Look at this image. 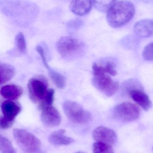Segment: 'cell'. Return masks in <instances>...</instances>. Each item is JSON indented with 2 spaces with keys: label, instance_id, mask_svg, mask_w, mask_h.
Masks as SVG:
<instances>
[{
  "label": "cell",
  "instance_id": "obj_15",
  "mask_svg": "<svg viewBox=\"0 0 153 153\" xmlns=\"http://www.w3.org/2000/svg\"><path fill=\"white\" fill-rule=\"evenodd\" d=\"M0 92L3 98L10 100H15L21 96L23 91L20 86L11 84L2 86Z\"/></svg>",
  "mask_w": 153,
  "mask_h": 153
},
{
  "label": "cell",
  "instance_id": "obj_5",
  "mask_svg": "<svg viewBox=\"0 0 153 153\" xmlns=\"http://www.w3.org/2000/svg\"><path fill=\"white\" fill-rule=\"evenodd\" d=\"M63 109L68 119L75 124H86L91 119V115L76 102L67 101L63 104Z\"/></svg>",
  "mask_w": 153,
  "mask_h": 153
},
{
  "label": "cell",
  "instance_id": "obj_26",
  "mask_svg": "<svg viewBox=\"0 0 153 153\" xmlns=\"http://www.w3.org/2000/svg\"><path fill=\"white\" fill-rule=\"evenodd\" d=\"M145 3L146 4H152L153 3V0H139Z\"/></svg>",
  "mask_w": 153,
  "mask_h": 153
},
{
  "label": "cell",
  "instance_id": "obj_12",
  "mask_svg": "<svg viewBox=\"0 0 153 153\" xmlns=\"http://www.w3.org/2000/svg\"><path fill=\"white\" fill-rule=\"evenodd\" d=\"M135 33L138 36L148 38L153 36V20L144 19L137 22L134 27Z\"/></svg>",
  "mask_w": 153,
  "mask_h": 153
},
{
  "label": "cell",
  "instance_id": "obj_9",
  "mask_svg": "<svg viewBox=\"0 0 153 153\" xmlns=\"http://www.w3.org/2000/svg\"><path fill=\"white\" fill-rule=\"evenodd\" d=\"M41 111L40 118L44 126L47 127L58 126L61 124L60 113L53 105L40 108Z\"/></svg>",
  "mask_w": 153,
  "mask_h": 153
},
{
  "label": "cell",
  "instance_id": "obj_27",
  "mask_svg": "<svg viewBox=\"0 0 153 153\" xmlns=\"http://www.w3.org/2000/svg\"><path fill=\"white\" fill-rule=\"evenodd\" d=\"M75 153H85L82 152H76Z\"/></svg>",
  "mask_w": 153,
  "mask_h": 153
},
{
  "label": "cell",
  "instance_id": "obj_14",
  "mask_svg": "<svg viewBox=\"0 0 153 153\" xmlns=\"http://www.w3.org/2000/svg\"><path fill=\"white\" fill-rule=\"evenodd\" d=\"M66 130L61 129L55 131L49 137V141L52 144L56 146H67L73 143L74 140L72 137L66 135Z\"/></svg>",
  "mask_w": 153,
  "mask_h": 153
},
{
  "label": "cell",
  "instance_id": "obj_21",
  "mask_svg": "<svg viewBox=\"0 0 153 153\" xmlns=\"http://www.w3.org/2000/svg\"><path fill=\"white\" fill-rule=\"evenodd\" d=\"M93 153H114L112 146L96 142L93 145Z\"/></svg>",
  "mask_w": 153,
  "mask_h": 153
},
{
  "label": "cell",
  "instance_id": "obj_25",
  "mask_svg": "<svg viewBox=\"0 0 153 153\" xmlns=\"http://www.w3.org/2000/svg\"><path fill=\"white\" fill-rule=\"evenodd\" d=\"M37 50L38 53L40 55L41 58L43 63L44 64V65L46 67V69L49 70L50 69L48 64L46 58V55H45V52H44V49L40 46H38L37 47Z\"/></svg>",
  "mask_w": 153,
  "mask_h": 153
},
{
  "label": "cell",
  "instance_id": "obj_20",
  "mask_svg": "<svg viewBox=\"0 0 153 153\" xmlns=\"http://www.w3.org/2000/svg\"><path fill=\"white\" fill-rule=\"evenodd\" d=\"M1 153H16L10 141L4 137L0 136Z\"/></svg>",
  "mask_w": 153,
  "mask_h": 153
},
{
  "label": "cell",
  "instance_id": "obj_4",
  "mask_svg": "<svg viewBox=\"0 0 153 153\" xmlns=\"http://www.w3.org/2000/svg\"><path fill=\"white\" fill-rule=\"evenodd\" d=\"M13 136L19 146L25 152H36L41 146L40 140L33 134L24 129H14Z\"/></svg>",
  "mask_w": 153,
  "mask_h": 153
},
{
  "label": "cell",
  "instance_id": "obj_7",
  "mask_svg": "<svg viewBox=\"0 0 153 153\" xmlns=\"http://www.w3.org/2000/svg\"><path fill=\"white\" fill-rule=\"evenodd\" d=\"M1 108L3 117L1 118L0 127L1 129H7L13 125L15 118L21 111V107L18 102L8 100L2 103Z\"/></svg>",
  "mask_w": 153,
  "mask_h": 153
},
{
  "label": "cell",
  "instance_id": "obj_18",
  "mask_svg": "<svg viewBox=\"0 0 153 153\" xmlns=\"http://www.w3.org/2000/svg\"><path fill=\"white\" fill-rule=\"evenodd\" d=\"M49 71V76L55 85L59 89L63 88L66 84V79L64 76L51 69Z\"/></svg>",
  "mask_w": 153,
  "mask_h": 153
},
{
  "label": "cell",
  "instance_id": "obj_24",
  "mask_svg": "<svg viewBox=\"0 0 153 153\" xmlns=\"http://www.w3.org/2000/svg\"><path fill=\"white\" fill-rule=\"evenodd\" d=\"M143 57L145 60L150 62L153 61V42L147 45L144 49Z\"/></svg>",
  "mask_w": 153,
  "mask_h": 153
},
{
  "label": "cell",
  "instance_id": "obj_17",
  "mask_svg": "<svg viewBox=\"0 0 153 153\" xmlns=\"http://www.w3.org/2000/svg\"><path fill=\"white\" fill-rule=\"evenodd\" d=\"M93 65L100 71L112 76H115L117 74V72L116 69V65L113 62L108 61L104 65H100L94 63Z\"/></svg>",
  "mask_w": 153,
  "mask_h": 153
},
{
  "label": "cell",
  "instance_id": "obj_8",
  "mask_svg": "<svg viewBox=\"0 0 153 153\" xmlns=\"http://www.w3.org/2000/svg\"><path fill=\"white\" fill-rule=\"evenodd\" d=\"M116 118L125 122L134 121L139 118L140 109L135 104L130 102H123L117 104L113 111Z\"/></svg>",
  "mask_w": 153,
  "mask_h": 153
},
{
  "label": "cell",
  "instance_id": "obj_1",
  "mask_svg": "<svg viewBox=\"0 0 153 153\" xmlns=\"http://www.w3.org/2000/svg\"><path fill=\"white\" fill-rule=\"evenodd\" d=\"M134 6L129 1L115 2L107 11V21L110 27L118 28L129 22L135 14Z\"/></svg>",
  "mask_w": 153,
  "mask_h": 153
},
{
  "label": "cell",
  "instance_id": "obj_28",
  "mask_svg": "<svg viewBox=\"0 0 153 153\" xmlns=\"http://www.w3.org/2000/svg\"></svg>",
  "mask_w": 153,
  "mask_h": 153
},
{
  "label": "cell",
  "instance_id": "obj_13",
  "mask_svg": "<svg viewBox=\"0 0 153 153\" xmlns=\"http://www.w3.org/2000/svg\"><path fill=\"white\" fill-rule=\"evenodd\" d=\"M92 4V0H72L70 9L74 14L83 16L90 11Z\"/></svg>",
  "mask_w": 153,
  "mask_h": 153
},
{
  "label": "cell",
  "instance_id": "obj_10",
  "mask_svg": "<svg viewBox=\"0 0 153 153\" xmlns=\"http://www.w3.org/2000/svg\"><path fill=\"white\" fill-rule=\"evenodd\" d=\"M93 137L96 142H100L110 146L116 143L117 136L115 131L110 128L100 126L93 132Z\"/></svg>",
  "mask_w": 153,
  "mask_h": 153
},
{
  "label": "cell",
  "instance_id": "obj_23",
  "mask_svg": "<svg viewBox=\"0 0 153 153\" xmlns=\"http://www.w3.org/2000/svg\"><path fill=\"white\" fill-rule=\"evenodd\" d=\"M15 44L17 49L20 53H24L26 52V41L24 35L21 32H19L15 37Z\"/></svg>",
  "mask_w": 153,
  "mask_h": 153
},
{
  "label": "cell",
  "instance_id": "obj_11",
  "mask_svg": "<svg viewBox=\"0 0 153 153\" xmlns=\"http://www.w3.org/2000/svg\"><path fill=\"white\" fill-rule=\"evenodd\" d=\"M130 98H132L144 110H149L152 106V102L148 95L139 88H134L128 91Z\"/></svg>",
  "mask_w": 153,
  "mask_h": 153
},
{
  "label": "cell",
  "instance_id": "obj_6",
  "mask_svg": "<svg viewBox=\"0 0 153 153\" xmlns=\"http://www.w3.org/2000/svg\"><path fill=\"white\" fill-rule=\"evenodd\" d=\"M46 79L42 76L32 77L28 84L29 96L31 101L40 103L45 98L49 89Z\"/></svg>",
  "mask_w": 153,
  "mask_h": 153
},
{
  "label": "cell",
  "instance_id": "obj_16",
  "mask_svg": "<svg viewBox=\"0 0 153 153\" xmlns=\"http://www.w3.org/2000/svg\"><path fill=\"white\" fill-rule=\"evenodd\" d=\"M1 73V84H3L10 80L14 74V69L13 67L9 64L1 63L0 64Z\"/></svg>",
  "mask_w": 153,
  "mask_h": 153
},
{
  "label": "cell",
  "instance_id": "obj_2",
  "mask_svg": "<svg viewBox=\"0 0 153 153\" xmlns=\"http://www.w3.org/2000/svg\"><path fill=\"white\" fill-rule=\"evenodd\" d=\"M92 69L93 86L106 96L110 97L115 94L119 89V83L114 81L108 74L100 71L93 65Z\"/></svg>",
  "mask_w": 153,
  "mask_h": 153
},
{
  "label": "cell",
  "instance_id": "obj_19",
  "mask_svg": "<svg viewBox=\"0 0 153 153\" xmlns=\"http://www.w3.org/2000/svg\"><path fill=\"white\" fill-rule=\"evenodd\" d=\"M95 8L102 12H107L116 0H92Z\"/></svg>",
  "mask_w": 153,
  "mask_h": 153
},
{
  "label": "cell",
  "instance_id": "obj_3",
  "mask_svg": "<svg viewBox=\"0 0 153 153\" xmlns=\"http://www.w3.org/2000/svg\"><path fill=\"white\" fill-rule=\"evenodd\" d=\"M56 47L59 53L66 58L78 56L84 50L82 42L71 36L60 38L57 43Z\"/></svg>",
  "mask_w": 153,
  "mask_h": 153
},
{
  "label": "cell",
  "instance_id": "obj_22",
  "mask_svg": "<svg viewBox=\"0 0 153 153\" xmlns=\"http://www.w3.org/2000/svg\"><path fill=\"white\" fill-rule=\"evenodd\" d=\"M54 90L49 89L43 100L40 103L39 108L46 106L53 105L54 96Z\"/></svg>",
  "mask_w": 153,
  "mask_h": 153
}]
</instances>
